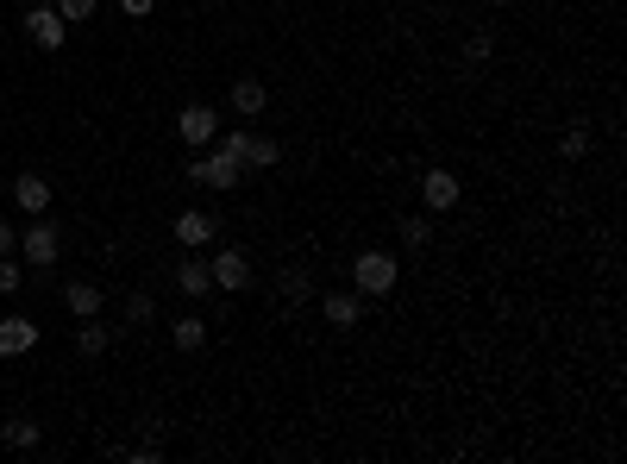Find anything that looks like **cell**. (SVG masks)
<instances>
[{
	"mask_svg": "<svg viewBox=\"0 0 627 464\" xmlns=\"http://www.w3.org/2000/svg\"><path fill=\"white\" fill-rule=\"evenodd\" d=\"M0 439H7L13 452H38V439H44V433H38V421H26V414H13V421L0 427Z\"/></svg>",
	"mask_w": 627,
	"mask_h": 464,
	"instance_id": "obj_19",
	"label": "cell"
},
{
	"mask_svg": "<svg viewBox=\"0 0 627 464\" xmlns=\"http://www.w3.org/2000/svg\"><path fill=\"white\" fill-rule=\"evenodd\" d=\"M7 251H19V232H13L7 220H0V258H7Z\"/></svg>",
	"mask_w": 627,
	"mask_h": 464,
	"instance_id": "obj_27",
	"label": "cell"
},
{
	"mask_svg": "<svg viewBox=\"0 0 627 464\" xmlns=\"http://www.w3.org/2000/svg\"><path fill=\"white\" fill-rule=\"evenodd\" d=\"M51 7L63 13V26H88L95 19V0H51Z\"/></svg>",
	"mask_w": 627,
	"mask_h": 464,
	"instance_id": "obj_25",
	"label": "cell"
},
{
	"mask_svg": "<svg viewBox=\"0 0 627 464\" xmlns=\"http://www.w3.org/2000/svg\"><path fill=\"white\" fill-rule=\"evenodd\" d=\"M107 345H113V327H107L101 314H88L82 327H76V352H82V358H101Z\"/></svg>",
	"mask_w": 627,
	"mask_h": 464,
	"instance_id": "obj_16",
	"label": "cell"
},
{
	"mask_svg": "<svg viewBox=\"0 0 627 464\" xmlns=\"http://www.w3.org/2000/svg\"><path fill=\"white\" fill-rule=\"evenodd\" d=\"M57 258H63V232L38 214L26 232H19V264H26V270H51Z\"/></svg>",
	"mask_w": 627,
	"mask_h": 464,
	"instance_id": "obj_3",
	"label": "cell"
},
{
	"mask_svg": "<svg viewBox=\"0 0 627 464\" xmlns=\"http://www.w3.org/2000/svg\"><path fill=\"white\" fill-rule=\"evenodd\" d=\"M239 176H245V164H239V157H232V151H207V157H189V189H239Z\"/></svg>",
	"mask_w": 627,
	"mask_h": 464,
	"instance_id": "obj_2",
	"label": "cell"
},
{
	"mask_svg": "<svg viewBox=\"0 0 627 464\" xmlns=\"http://www.w3.org/2000/svg\"><path fill=\"white\" fill-rule=\"evenodd\" d=\"M283 164V145H276L270 132H251V145H245V170H276Z\"/></svg>",
	"mask_w": 627,
	"mask_h": 464,
	"instance_id": "obj_17",
	"label": "cell"
},
{
	"mask_svg": "<svg viewBox=\"0 0 627 464\" xmlns=\"http://www.w3.org/2000/svg\"><path fill=\"white\" fill-rule=\"evenodd\" d=\"M458 201H464V182L452 170H427L421 176V207H427V214H452Z\"/></svg>",
	"mask_w": 627,
	"mask_h": 464,
	"instance_id": "obj_8",
	"label": "cell"
},
{
	"mask_svg": "<svg viewBox=\"0 0 627 464\" xmlns=\"http://www.w3.org/2000/svg\"><path fill=\"white\" fill-rule=\"evenodd\" d=\"M63 308L76 314V320H88V314H101V289L88 283V276H76V283H63Z\"/></svg>",
	"mask_w": 627,
	"mask_h": 464,
	"instance_id": "obj_15",
	"label": "cell"
},
{
	"mask_svg": "<svg viewBox=\"0 0 627 464\" xmlns=\"http://www.w3.org/2000/svg\"><path fill=\"white\" fill-rule=\"evenodd\" d=\"M496 57V32H471L464 38V63H490Z\"/></svg>",
	"mask_w": 627,
	"mask_h": 464,
	"instance_id": "obj_23",
	"label": "cell"
},
{
	"mask_svg": "<svg viewBox=\"0 0 627 464\" xmlns=\"http://www.w3.org/2000/svg\"><path fill=\"white\" fill-rule=\"evenodd\" d=\"M264 107H270V88H264L258 76H239V82H232V113H245V120H258Z\"/></svg>",
	"mask_w": 627,
	"mask_h": 464,
	"instance_id": "obj_13",
	"label": "cell"
},
{
	"mask_svg": "<svg viewBox=\"0 0 627 464\" xmlns=\"http://www.w3.org/2000/svg\"><path fill=\"white\" fill-rule=\"evenodd\" d=\"M26 289V264H19V251H7L0 258V295H19Z\"/></svg>",
	"mask_w": 627,
	"mask_h": 464,
	"instance_id": "obj_21",
	"label": "cell"
},
{
	"mask_svg": "<svg viewBox=\"0 0 627 464\" xmlns=\"http://www.w3.org/2000/svg\"><path fill=\"white\" fill-rule=\"evenodd\" d=\"M396 239H402L408 251H421V245L433 239V214H402V220H396Z\"/></svg>",
	"mask_w": 627,
	"mask_h": 464,
	"instance_id": "obj_20",
	"label": "cell"
},
{
	"mask_svg": "<svg viewBox=\"0 0 627 464\" xmlns=\"http://www.w3.org/2000/svg\"><path fill=\"white\" fill-rule=\"evenodd\" d=\"M151 7H157V0H120V13H126V19H151Z\"/></svg>",
	"mask_w": 627,
	"mask_h": 464,
	"instance_id": "obj_26",
	"label": "cell"
},
{
	"mask_svg": "<svg viewBox=\"0 0 627 464\" xmlns=\"http://www.w3.org/2000/svg\"><path fill=\"white\" fill-rule=\"evenodd\" d=\"M559 151L571 157V164H577V157H590V126H584V120H577V126H565V138H559Z\"/></svg>",
	"mask_w": 627,
	"mask_h": 464,
	"instance_id": "obj_22",
	"label": "cell"
},
{
	"mask_svg": "<svg viewBox=\"0 0 627 464\" xmlns=\"http://www.w3.org/2000/svg\"><path fill=\"white\" fill-rule=\"evenodd\" d=\"M170 339H176V352H201V345H207V320H195V314L170 320Z\"/></svg>",
	"mask_w": 627,
	"mask_h": 464,
	"instance_id": "obj_18",
	"label": "cell"
},
{
	"mask_svg": "<svg viewBox=\"0 0 627 464\" xmlns=\"http://www.w3.org/2000/svg\"><path fill=\"white\" fill-rule=\"evenodd\" d=\"M26 38L38 44V51H63V44H69L63 13L57 7H26Z\"/></svg>",
	"mask_w": 627,
	"mask_h": 464,
	"instance_id": "obj_9",
	"label": "cell"
},
{
	"mask_svg": "<svg viewBox=\"0 0 627 464\" xmlns=\"http://www.w3.org/2000/svg\"><path fill=\"white\" fill-rule=\"evenodd\" d=\"M170 232H176V245H182V251H201V245H214V239H220V220L207 214V207H182Z\"/></svg>",
	"mask_w": 627,
	"mask_h": 464,
	"instance_id": "obj_6",
	"label": "cell"
},
{
	"mask_svg": "<svg viewBox=\"0 0 627 464\" xmlns=\"http://www.w3.org/2000/svg\"><path fill=\"white\" fill-rule=\"evenodd\" d=\"M176 289L201 301V295H214V276H207V258H195V251H182V264H176Z\"/></svg>",
	"mask_w": 627,
	"mask_h": 464,
	"instance_id": "obj_12",
	"label": "cell"
},
{
	"mask_svg": "<svg viewBox=\"0 0 627 464\" xmlns=\"http://www.w3.org/2000/svg\"><path fill=\"white\" fill-rule=\"evenodd\" d=\"M176 138H182V145H189V151H201V145H214V138H220V113L214 107H182L176 113Z\"/></svg>",
	"mask_w": 627,
	"mask_h": 464,
	"instance_id": "obj_5",
	"label": "cell"
},
{
	"mask_svg": "<svg viewBox=\"0 0 627 464\" xmlns=\"http://www.w3.org/2000/svg\"><path fill=\"white\" fill-rule=\"evenodd\" d=\"M314 301H320V314H327V327H339V333H352L358 320H364V295H358V289H352V295L333 289V295H314Z\"/></svg>",
	"mask_w": 627,
	"mask_h": 464,
	"instance_id": "obj_11",
	"label": "cell"
},
{
	"mask_svg": "<svg viewBox=\"0 0 627 464\" xmlns=\"http://www.w3.org/2000/svg\"><path fill=\"white\" fill-rule=\"evenodd\" d=\"M207 276H214L220 295H239V289H251V258L239 245H220L214 258H207Z\"/></svg>",
	"mask_w": 627,
	"mask_h": 464,
	"instance_id": "obj_4",
	"label": "cell"
},
{
	"mask_svg": "<svg viewBox=\"0 0 627 464\" xmlns=\"http://www.w3.org/2000/svg\"><path fill=\"white\" fill-rule=\"evenodd\" d=\"M126 320H132V327H145V320H157V301H151L145 289H132V295H126Z\"/></svg>",
	"mask_w": 627,
	"mask_h": 464,
	"instance_id": "obj_24",
	"label": "cell"
},
{
	"mask_svg": "<svg viewBox=\"0 0 627 464\" xmlns=\"http://www.w3.org/2000/svg\"><path fill=\"white\" fill-rule=\"evenodd\" d=\"M13 207H19L26 220L51 214V176H38V170H19V176H13Z\"/></svg>",
	"mask_w": 627,
	"mask_h": 464,
	"instance_id": "obj_7",
	"label": "cell"
},
{
	"mask_svg": "<svg viewBox=\"0 0 627 464\" xmlns=\"http://www.w3.org/2000/svg\"><path fill=\"white\" fill-rule=\"evenodd\" d=\"M396 283H402V264L389 258V251H358L352 258V289L364 295V301H383V295H396Z\"/></svg>",
	"mask_w": 627,
	"mask_h": 464,
	"instance_id": "obj_1",
	"label": "cell"
},
{
	"mask_svg": "<svg viewBox=\"0 0 627 464\" xmlns=\"http://www.w3.org/2000/svg\"><path fill=\"white\" fill-rule=\"evenodd\" d=\"M276 295H283L289 308H308V301H314L320 289H314V276H308V270H295V264H289L283 276H276Z\"/></svg>",
	"mask_w": 627,
	"mask_h": 464,
	"instance_id": "obj_14",
	"label": "cell"
},
{
	"mask_svg": "<svg viewBox=\"0 0 627 464\" xmlns=\"http://www.w3.org/2000/svg\"><path fill=\"white\" fill-rule=\"evenodd\" d=\"M38 345V320L32 314H7L0 320V358H26Z\"/></svg>",
	"mask_w": 627,
	"mask_h": 464,
	"instance_id": "obj_10",
	"label": "cell"
},
{
	"mask_svg": "<svg viewBox=\"0 0 627 464\" xmlns=\"http://www.w3.org/2000/svg\"><path fill=\"white\" fill-rule=\"evenodd\" d=\"M26 7H51V0H26Z\"/></svg>",
	"mask_w": 627,
	"mask_h": 464,
	"instance_id": "obj_28",
	"label": "cell"
}]
</instances>
